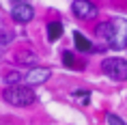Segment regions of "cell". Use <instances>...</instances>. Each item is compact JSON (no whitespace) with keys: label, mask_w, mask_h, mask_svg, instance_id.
I'll list each match as a JSON object with an SVG mask.
<instances>
[{"label":"cell","mask_w":127,"mask_h":125,"mask_svg":"<svg viewBox=\"0 0 127 125\" xmlns=\"http://www.w3.org/2000/svg\"><path fill=\"white\" fill-rule=\"evenodd\" d=\"M97 37L101 41H106L110 47L121 50L125 47L127 41V24L125 20H112V22H103L97 26Z\"/></svg>","instance_id":"cell-1"},{"label":"cell","mask_w":127,"mask_h":125,"mask_svg":"<svg viewBox=\"0 0 127 125\" xmlns=\"http://www.w3.org/2000/svg\"><path fill=\"white\" fill-rule=\"evenodd\" d=\"M103 73H106L108 78H112V80H119V82L127 80V60L108 58L106 63H103Z\"/></svg>","instance_id":"cell-3"},{"label":"cell","mask_w":127,"mask_h":125,"mask_svg":"<svg viewBox=\"0 0 127 125\" xmlns=\"http://www.w3.org/2000/svg\"><path fill=\"white\" fill-rule=\"evenodd\" d=\"M63 60H65V65H67V67H75V58H73V54H71V52L63 54Z\"/></svg>","instance_id":"cell-13"},{"label":"cell","mask_w":127,"mask_h":125,"mask_svg":"<svg viewBox=\"0 0 127 125\" xmlns=\"http://www.w3.org/2000/svg\"><path fill=\"white\" fill-rule=\"evenodd\" d=\"M2 97H4V101L11 106H17V108H24V106H30L34 104V99H37V95L32 93V88H28V86H7L4 88V93H2Z\"/></svg>","instance_id":"cell-2"},{"label":"cell","mask_w":127,"mask_h":125,"mask_svg":"<svg viewBox=\"0 0 127 125\" xmlns=\"http://www.w3.org/2000/svg\"><path fill=\"white\" fill-rule=\"evenodd\" d=\"M11 17H13L17 24H26V22H30L34 17V11L30 4H26V2H17L13 7V11H11Z\"/></svg>","instance_id":"cell-5"},{"label":"cell","mask_w":127,"mask_h":125,"mask_svg":"<svg viewBox=\"0 0 127 125\" xmlns=\"http://www.w3.org/2000/svg\"><path fill=\"white\" fill-rule=\"evenodd\" d=\"M20 80H22V76H20L17 71H9V73H7V78H4V82H7L9 86H15Z\"/></svg>","instance_id":"cell-11"},{"label":"cell","mask_w":127,"mask_h":125,"mask_svg":"<svg viewBox=\"0 0 127 125\" xmlns=\"http://www.w3.org/2000/svg\"><path fill=\"white\" fill-rule=\"evenodd\" d=\"M20 2H24V0H20Z\"/></svg>","instance_id":"cell-14"},{"label":"cell","mask_w":127,"mask_h":125,"mask_svg":"<svg viewBox=\"0 0 127 125\" xmlns=\"http://www.w3.org/2000/svg\"><path fill=\"white\" fill-rule=\"evenodd\" d=\"M71 11H73V15L78 17V20H95L97 17V4H95L93 0H73V4H71Z\"/></svg>","instance_id":"cell-4"},{"label":"cell","mask_w":127,"mask_h":125,"mask_svg":"<svg viewBox=\"0 0 127 125\" xmlns=\"http://www.w3.org/2000/svg\"><path fill=\"white\" fill-rule=\"evenodd\" d=\"M45 80H50V69H45V67H37V69H32L26 76V82L30 86L32 84H43Z\"/></svg>","instance_id":"cell-6"},{"label":"cell","mask_w":127,"mask_h":125,"mask_svg":"<svg viewBox=\"0 0 127 125\" xmlns=\"http://www.w3.org/2000/svg\"><path fill=\"white\" fill-rule=\"evenodd\" d=\"M73 39H75V47H78L80 52H91V50H93L91 41H88L82 33H75V35H73Z\"/></svg>","instance_id":"cell-9"},{"label":"cell","mask_w":127,"mask_h":125,"mask_svg":"<svg viewBox=\"0 0 127 125\" xmlns=\"http://www.w3.org/2000/svg\"><path fill=\"white\" fill-rule=\"evenodd\" d=\"M73 97H75V101H78V104H84V106H86L88 99H91V93H88V91H75Z\"/></svg>","instance_id":"cell-10"},{"label":"cell","mask_w":127,"mask_h":125,"mask_svg":"<svg viewBox=\"0 0 127 125\" xmlns=\"http://www.w3.org/2000/svg\"><path fill=\"white\" fill-rule=\"evenodd\" d=\"M15 58L20 60L22 65H34V63L39 60V58H37V54H32L30 50H22V52H17V54H15Z\"/></svg>","instance_id":"cell-7"},{"label":"cell","mask_w":127,"mask_h":125,"mask_svg":"<svg viewBox=\"0 0 127 125\" xmlns=\"http://www.w3.org/2000/svg\"><path fill=\"white\" fill-rule=\"evenodd\" d=\"M106 121H108V125H125V121H123V119H119L116 114H108Z\"/></svg>","instance_id":"cell-12"},{"label":"cell","mask_w":127,"mask_h":125,"mask_svg":"<svg viewBox=\"0 0 127 125\" xmlns=\"http://www.w3.org/2000/svg\"><path fill=\"white\" fill-rule=\"evenodd\" d=\"M60 35H63V24H60V22H50V24H47V39L56 41Z\"/></svg>","instance_id":"cell-8"}]
</instances>
